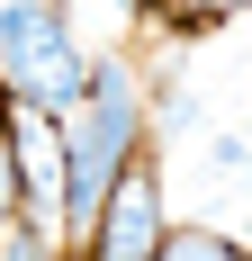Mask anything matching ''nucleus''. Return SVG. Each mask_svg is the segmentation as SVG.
I'll return each instance as SVG.
<instances>
[{
	"label": "nucleus",
	"mask_w": 252,
	"mask_h": 261,
	"mask_svg": "<svg viewBox=\"0 0 252 261\" xmlns=\"http://www.w3.org/2000/svg\"><path fill=\"white\" fill-rule=\"evenodd\" d=\"M0 90L45 117H72L90 99V63L72 45L63 0H0Z\"/></svg>",
	"instance_id": "2"
},
{
	"label": "nucleus",
	"mask_w": 252,
	"mask_h": 261,
	"mask_svg": "<svg viewBox=\"0 0 252 261\" xmlns=\"http://www.w3.org/2000/svg\"><path fill=\"white\" fill-rule=\"evenodd\" d=\"M27 216V180H18V153H9V135H0V225Z\"/></svg>",
	"instance_id": "6"
},
{
	"label": "nucleus",
	"mask_w": 252,
	"mask_h": 261,
	"mask_svg": "<svg viewBox=\"0 0 252 261\" xmlns=\"http://www.w3.org/2000/svg\"><path fill=\"white\" fill-rule=\"evenodd\" d=\"M207 162H216V171H252V135H216Z\"/></svg>",
	"instance_id": "7"
},
{
	"label": "nucleus",
	"mask_w": 252,
	"mask_h": 261,
	"mask_svg": "<svg viewBox=\"0 0 252 261\" xmlns=\"http://www.w3.org/2000/svg\"><path fill=\"white\" fill-rule=\"evenodd\" d=\"M162 9H180V18H243L252 0H162Z\"/></svg>",
	"instance_id": "9"
},
{
	"label": "nucleus",
	"mask_w": 252,
	"mask_h": 261,
	"mask_svg": "<svg viewBox=\"0 0 252 261\" xmlns=\"http://www.w3.org/2000/svg\"><path fill=\"white\" fill-rule=\"evenodd\" d=\"M9 153H18V180H27V216L63 225V117L9 99Z\"/></svg>",
	"instance_id": "4"
},
{
	"label": "nucleus",
	"mask_w": 252,
	"mask_h": 261,
	"mask_svg": "<svg viewBox=\"0 0 252 261\" xmlns=\"http://www.w3.org/2000/svg\"><path fill=\"white\" fill-rule=\"evenodd\" d=\"M162 261H252V252H243V243H225L216 225H189V234H171V252H162Z\"/></svg>",
	"instance_id": "5"
},
{
	"label": "nucleus",
	"mask_w": 252,
	"mask_h": 261,
	"mask_svg": "<svg viewBox=\"0 0 252 261\" xmlns=\"http://www.w3.org/2000/svg\"><path fill=\"white\" fill-rule=\"evenodd\" d=\"M0 135H9V90H0Z\"/></svg>",
	"instance_id": "10"
},
{
	"label": "nucleus",
	"mask_w": 252,
	"mask_h": 261,
	"mask_svg": "<svg viewBox=\"0 0 252 261\" xmlns=\"http://www.w3.org/2000/svg\"><path fill=\"white\" fill-rule=\"evenodd\" d=\"M171 252V225H162V171L153 162H135L117 180V198L99 207V225H90V261H162Z\"/></svg>",
	"instance_id": "3"
},
{
	"label": "nucleus",
	"mask_w": 252,
	"mask_h": 261,
	"mask_svg": "<svg viewBox=\"0 0 252 261\" xmlns=\"http://www.w3.org/2000/svg\"><path fill=\"white\" fill-rule=\"evenodd\" d=\"M135 144H144V90L108 54V63H90V99L63 117V234L99 225V207L135 171Z\"/></svg>",
	"instance_id": "1"
},
{
	"label": "nucleus",
	"mask_w": 252,
	"mask_h": 261,
	"mask_svg": "<svg viewBox=\"0 0 252 261\" xmlns=\"http://www.w3.org/2000/svg\"><path fill=\"white\" fill-rule=\"evenodd\" d=\"M0 261H54V252H45V225H18V234L0 243Z\"/></svg>",
	"instance_id": "8"
}]
</instances>
